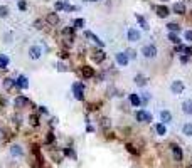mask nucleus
<instances>
[{
    "instance_id": "nucleus-29",
    "label": "nucleus",
    "mask_w": 192,
    "mask_h": 168,
    "mask_svg": "<svg viewBox=\"0 0 192 168\" xmlns=\"http://www.w3.org/2000/svg\"><path fill=\"white\" fill-rule=\"evenodd\" d=\"M167 29H169L170 32H177V30H179V25H177V24H172V22H170V24H167Z\"/></svg>"
},
{
    "instance_id": "nucleus-4",
    "label": "nucleus",
    "mask_w": 192,
    "mask_h": 168,
    "mask_svg": "<svg viewBox=\"0 0 192 168\" xmlns=\"http://www.w3.org/2000/svg\"><path fill=\"white\" fill-rule=\"evenodd\" d=\"M137 119L140 121V123H150L152 116H150V113H147V111H138L137 113Z\"/></svg>"
},
{
    "instance_id": "nucleus-2",
    "label": "nucleus",
    "mask_w": 192,
    "mask_h": 168,
    "mask_svg": "<svg viewBox=\"0 0 192 168\" xmlns=\"http://www.w3.org/2000/svg\"><path fill=\"white\" fill-rule=\"evenodd\" d=\"M73 92H74V98L79 99V101H83L84 94H83V84L81 83H74L73 84Z\"/></svg>"
},
{
    "instance_id": "nucleus-45",
    "label": "nucleus",
    "mask_w": 192,
    "mask_h": 168,
    "mask_svg": "<svg viewBox=\"0 0 192 168\" xmlns=\"http://www.w3.org/2000/svg\"><path fill=\"white\" fill-rule=\"evenodd\" d=\"M86 2H96V0H86Z\"/></svg>"
},
{
    "instance_id": "nucleus-36",
    "label": "nucleus",
    "mask_w": 192,
    "mask_h": 168,
    "mask_svg": "<svg viewBox=\"0 0 192 168\" xmlns=\"http://www.w3.org/2000/svg\"><path fill=\"white\" fill-rule=\"evenodd\" d=\"M56 10H62L64 9V7H66V3H64V2H56Z\"/></svg>"
},
{
    "instance_id": "nucleus-13",
    "label": "nucleus",
    "mask_w": 192,
    "mask_h": 168,
    "mask_svg": "<svg viewBox=\"0 0 192 168\" xmlns=\"http://www.w3.org/2000/svg\"><path fill=\"white\" fill-rule=\"evenodd\" d=\"M128 39H130L131 42L140 41V32H138V30H135V29H130V30H128Z\"/></svg>"
},
{
    "instance_id": "nucleus-39",
    "label": "nucleus",
    "mask_w": 192,
    "mask_h": 168,
    "mask_svg": "<svg viewBox=\"0 0 192 168\" xmlns=\"http://www.w3.org/2000/svg\"><path fill=\"white\" fill-rule=\"evenodd\" d=\"M126 150H128V151H130V153H133V155H137V150H135V148H133V146H131V145H126Z\"/></svg>"
},
{
    "instance_id": "nucleus-22",
    "label": "nucleus",
    "mask_w": 192,
    "mask_h": 168,
    "mask_svg": "<svg viewBox=\"0 0 192 168\" xmlns=\"http://www.w3.org/2000/svg\"><path fill=\"white\" fill-rule=\"evenodd\" d=\"M137 19H138V22H140V25H142L143 30H148V29H150V27H148V24H147V20H145L142 15H137Z\"/></svg>"
},
{
    "instance_id": "nucleus-9",
    "label": "nucleus",
    "mask_w": 192,
    "mask_h": 168,
    "mask_svg": "<svg viewBox=\"0 0 192 168\" xmlns=\"http://www.w3.org/2000/svg\"><path fill=\"white\" fill-rule=\"evenodd\" d=\"M84 35H86L88 39H91V41H93V42H96V44H98L99 47H103V45H105V42H103V41H101V39H99V37H96V35L93 34V32L86 30V32H84Z\"/></svg>"
},
{
    "instance_id": "nucleus-42",
    "label": "nucleus",
    "mask_w": 192,
    "mask_h": 168,
    "mask_svg": "<svg viewBox=\"0 0 192 168\" xmlns=\"http://www.w3.org/2000/svg\"><path fill=\"white\" fill-rule=\"evenodd\" d=\"M58 69H59V71H66V66H64V64H59Z\"/></svg>"
},
{
    "instance_id": "nucleus-24",
    "label": "nucleus",
    "mask_w": 192,
    "mask_h": 168,
    "mask_svg": "<svg viewBox=\"0 0 192 168\" xmlns=\"http://www.w3.org/2000/svg\"><path fill=\"white\" fill-rule=\"evenodd\" d=\"M130 103L133 106H140V98L137 94H130Z\"/></svg>"
},
{
    "instance_id": "nucleus-15",
    "label": "nucleus",
    "mask_w": 192,
    "mask_h": 168,
    "mask_svg": "<svg viewBox=\"0 0 192 168\" xmlns=\"http://www.w3.org/2000/svg\"><path fill=\"white\" fill-rule=\"evenodd\" d=\"M29 56L32 59H39L41 57V47H37V45H34V47L29 49Z\"/></svg>"
},
{
    "instance_id": "nucleus-17",
    "label": "nucleus",
    "mask_w": 192,
    "mask_h": 168,
    "mask_svg": "<svg viewBox=\"0 0 192 168\" xmlns=\"http://www.w3.org/2000/svg\"><path fill=\"white\" fill-rule=\"evenodd\" d=\"M182 111L186 113V114H192V101H190V99L184 101V104H182Z\"/></svg>"
},
{
    "instance_id": "nucleus-32",
    "label": "nucleus",
    "mask_w": 192,
    "mask_h": 168,
    "mask_svg": "<svg viewBox=\"0 0 192 168\" xmlns=\"http://www.w3.org/2000/svg\"><path fill=\"white\" fill-rule=\"evenodd\" d=\"M64 153H66L67 156H71V158H76V153H74L71 148H66V150H64Z\"/></svg>"
},
{
    "instance_id": "nucleus-14",
    "label": "nucleus",
    "mask_w": 192,
    "mask_h": 168,
    "mask_svg": "<svg viewBox=\"0 0 192 168\" xmlns=\"http://www.w3.org/2000/svg\"><path fill=\"white\" fill-rule=\"evenodd\" d=\"M157 14H158V17H162V19H165V17H167V15H169V14H170V10L167 9L165 5H158V7H157Z\"/></svg>"
},
{
    "instance_id": "nucleus-7",
    "label": "nucleus",
    "mask_w": 192,
    "mask_h": 168,
    "mask_svg": "<svg viewBox=\"0 0 192 168\" xmlns=\"http://www.w3.org/2000/svg\"><path fill=\"white\" fill-rule=\"evenodd\" d=\"M172 10L175 14H179V15H182V14H186V3H182V2H175L172 5Z\"/></svg>"
},
{
    "instance_id": "nucleus-21",
    "label": "nucleus",
    "mask_w": 192,
    "mask_h": 168,
    "mask_svg": "<svg viewBox=\"0 0 192 168\" xmlns=\"http://www.w3.org/2000/svg\"><path fill=\"white\" fill-rule=\"evenodd\" d=\"M135 83H137V86H145L147 84V77L138 74V76H135Z\"/></svg>"
},
{
    "instance_id": "nucleus-20",
    "label": "nucleus",
    "mask_w": 192,
    "mask_h": 168,
    "mask_svg": "<svg viewBox=\"0 0 192 168\" xmlns=\"http://www.w3.org/2000/svg\"><path fill=\"white\" fill-rule=\"evenodd\" d=\"M81 74H83L84 77H93L94 76V71L91 69V67H88V66H84L83 69H81Z\"/></svg>"
},
{
    "instance_id": "nucleus-27",
    "label": "nucleus",
    "mask_w": 192,
    "mask_h": 168,
    "mask_svg": "<svg viewBox=\"0 0 192 168\" xmlns=\"http://www.w3.org/2000/svg\"><path fill=\"white\" fill-rule=\"evenodd\" d=\"M29 123L32 124V126H37V124H39V118L35 116V114H30V116H29Z\"/></svg>"
},
{
    "instance_id": "nucleus-1",
    "label": "nucleus",
    "mask_w": 192,
    "mask_h": 168,
    "mask_svg": "<svg viewBox=\"0 0 192 168\" xmlns=\"http://www.w3.org/2000/svg\"><path fill=\"white\" fill-rule=\"evenodd\" d=\"M142 52H143L145 57L152 59V57L157 56V47H155V45H143V47H142Z\"/></svg>"
},
{
    "instance_id": "nucleus-31",
    "label": "nucleus",
    "mask_w": 192,
    "mask_h": 168,
    "mask_svg": "<svg viewBox=\"0 0 192 168\" xmlns=\"http://www.w3.org/2000/svg\"><path fill=\"white\" fill-rule=\"evenodd\" d=\"M169 41H172L174 42V44H179V37H177V35L175 34H172V32H170V34H169Z\"/></svg>"
},
{
    "instance_id": "nucleus-26",
    "label": "nucleus",
    "mask_w": 192,
    "mask_h": 168,
    "mask_svg": "<svg viewBox=\"0 0 192 168\" xmlns=\"http://www.w3.org/2000/svg\"><path fill=\"white\" fill-rule=\"evenodd\" d=\"M14 84H15V83H14V81L10 79V77H7V79H3V88H5V89H10V88H12Z\"/></svg>"
},
{
    "instance_id": "nucleus-40",
    "label": "nucleus",
    "mask_w": 192,
    "mask_h": 168,
    "mask_svg": "<svg viewBox=\"0 0 192 168\" xmlns=\"http://www.w3.org/2000/svg\"><path fill=\"white\" fill-rule=\"evenodd\" d=\"M126 56H128V57H131V59H135V57H137V52H135V51H128V52H126Z\"/></svg>"
},
{
    "instance_id": "nucleus-28",
    "label": "nucleus",
    "mask_w": 192,
    "mask_h": 168,
    "mask_svg": "<svg viewBox=\"0 0 192 168\" xmlns=\"http://www.w3.org/2000/svg\"><path fill=\"white\" fill-rule=\"evenodd\" d=\"M73 25H74V29H81V27L84 25V20H83V19H76Z\"/></svg>"
},
{
    "instance_id": "nucleus-6",
    "label": "nucleus",
    "mask_w": 192,
    "mask_h": 168,
    "mask_svg": "<svg viewBox=\"0 0 192 168\" xmlns=\"http://www.w3.org/2000/svg\"><path fill=\"white\" fill-rule=\"evenodd\" d=\"M46 22H47L49 25H58V24H59V15H58L56 12L47 14V17H46Z\"/></svg>"
},
{
    "instance_id": "nucleus-38",
    "label": "nucleus",
    "mask_w": 192,
    "mask_h": 168,
    "mask_svg": "<svg viewBox=\"0 0 192 168\" xmlns=\"http://www.w3.org/2000/svg\"><path fill=\"white\" fill-rule=\"evenodd\" d=\"M73 30H74V27H73V29L67 27V29H64V30H62V34H64V35H69V34H73Z\"/></svg>"
},
{
    "instance_id": "nucleus-8",
    "label": "nucleus",
    "mask_w": 192,
    "mask_h": 168,
    "mask_svg": "<svg viewBox=\"0 0 192 168\" xmlns=\"http://www.w3.org/2000/svg\"><path fill=\"white\" fill-rule=\"evenodd\" d=\"M30 166L32 168H39V153H37V150H32V153H30Z\"/></svg>"
},
{
    "instance_id": "nucleus-12",
    "label": "nucleus",
    "mask_w": 192,
    "mask_h": 168,
    "mask_svg": "<svg viewBox=\"0 0 192 168\" xmlns=\"http://www.w3.org/2000/svg\"><path fill=\"white\" fill-rule=\"evenodd\" d=\"M170 148H172V151H174V156H175V160H177V162H182V150H180V146H177V145H172Z\"/></svg>"
},
{
    "instance_id": "nucleus-35",
    "label": "nucleus",
    "mask_w": 192,
    "mask_h": 168,
    "mask_svg": "<svg viewBox=\"0 0 192 168\" xmlns=\"http://www.w3.org/2000/svg\"><path fill=\"white\" fill-rule=\"evenodd\" d=\"M101 126L103 128H110V119H108V118H103V119H101Z\"/></svg>"
},
{
    "instance_id": "nucleus-30",
    "label": "nucleus",
    "mask_w": 192,
    "mask_h": 168,
    "mask_svg": "<svg viewBox=\"0 0 192 168\" xmlns=\"http://www.w3.org/2000/svg\"><path fill=\"white\" fill-rule=\"evenodd\" d=\"M155 130H157V133H158V135H165V126H163V123L157 124V128H155Z\"/></svg>"
},
{
    "instance_id": "nucleus-44",
    "label": "nucleus",
    "mask_w": 192,
    "mask_h": 168,
    "mask_svg": "<svg viewBox=\"0 0 192 168\" xmlns=\"http://www.w3.org/2000/svg\"><path fill=\"white\" fill-rule=\"evenodd\" d=\"M3 135H5V131H3V130H0V140H3V138H5Z\"/></svg>"
},
{
    "instance_id": "nucleus-19",
    "label": "nucleus",
    "mask_w": 192,
    "mask_h": 168,
    "mask_svg": "<svg viewBox=\"0 0 192 168\" xmlns=\"http://www.w3.org/2000/svg\"><path fill=\"white\" fill-rule=\"evenodd\" d=\"M160 119H162V123H170L172 121V114L169 111H162L160 113Z\"/></svg>"
},
{
    "instance_id": "nucleus-16",
    "label": "nucleus",
    "mask_w": 192,
    "mask_h": 168,
    "mask_svg": "<svg viewBox=\"0 0 192 168\" xmlns=\"http://www.w3.org/2000/svg\"><path fill=\"white\" fill-rule=\"evenodd\" d=\"M15 84L19 86V88H22V89L29 88V83H27V77L26 76H19V79L15 81Z\"/></svg>"
},
{
    "instance_id": "nucleus-5",
    "label": "nucleus",
    "mask_w": 192,
    "mask_h": 168,
    "mask_svg": "<svg viewBox=\"0 0 192 168\" xmlns=\"http://www.w3.org/2000/svg\"><path fill=\"white\" fill-rule=\"evenodd\" d=\"M170 89H172L174 94H180V92L184 91V83L182 81H174L172 86H170Z\"/></svg>"
},
{
    "instance_id": "nucleus-37",
    "label": "nucleus",
    "mask_w": 192,
    "mask_h": 168,
    "mask_svg": "<svg viewBox=\"0 0 192 168\" xmlns=\"http://www.w3.org/2000/svg\"><path fill=\"white\" fill-rule=\"evenodd\" d=\"M26 7H27L26 5V0H19V9L20 10H26Z\"/></svg>"
},
{
    "instance_id": "nucleus-34",
    "label": "nucleus",
    "mask_w": 192,
    "mask_h": 168,
    "mask_svg": "<svg viewBox=\"0 0 192 168\" xmlns=\"http://www.w3.org/2000/svg\"><path fill=\"white\" fill-rule=\"evenodd\" d=\"M52 141H54V135H52V133H49L47 136H46V143H47V145H51Z\"/></svg>"
},
{
    "instance_id": "nucleus-43",
    "label": "nucleus",
    "mask_w": 192,
    "mask_h": 168,
    "mask_svg": "<svg viewBox=\"0 0 192 168\" xmlns=\"http://www.w3.org/2000/svg\"><path fill=\"white\" fill-rule=\"evenodd\" d=\"M34 25H35V27H37V29H41V25H42V22H41V20H37V22H35V24H34Z\"/></svg>"
},
{
    "instance_id": "nucleus-10",
    "label": "nucleus",
    "mask_w": 192,
    "mask_h": 168,
    "mask_svg": "<svg viewBox=\"0 0 192 168\" xmlns=\"http://www.w3.org/2000/svg\"><path fill=\"white\" fill-rule=\"evenodd\" d=\"M91 59H93L94 62H101V61H105V52H103L101 49H98V51H94L93 54H91Z\"/></svg>"
},
{
    "instance_id": "nucleus-23",
    "label": "nucleus",
    "mask_w": 192,
    "mask_h": 168,
    "mask_svg": "<svg viewBox=\"0 0 192 168\" xmlns=\"http://www.w3.org/2000/svg\"><path fill=\"white\" fill-rule=\"evenodd\" d=\"M182 131H184V135H187V136H192V124H190V123L184 124Z\"/></svg>"
},
{
    "instance_id": "nucleus-3",
    "label": "nucleus",
    "mask_w": 192,
    "mask_h": 168,
    "mask_svg": "<svg viewBox=\"0 0 192 168\" xmlns=\"http://www.w3.org/2000/svg\"><path fill=\"white\" fill-rule=\"evenodd\" d=\"M14 104H15V108H26V106L30 104V101L26 98V96H19V98H15Z\"/></svg>"
},
{
    "instance_id": "nucleus-18",
    "label": "nucleus",
    "mask_w": 192,
    "mask_h": 168,
    "mask_svg": "<svg viewBox=\"0 0 192 168\" xmlns=\"http://www.w3.org/2000/svg\"><path fill=\"white\" fill-rule=\"evenodd\" d=\"M10 153H12L14 156H20L24 153V150H22V146H19V145H14L12 148H10Z\"/></svg>"
},
{
    "instance_id": "nucleus-11",
    "label": "nucleus",
    "mask_w": 192,
    "mask_h": 168,
    "mask_svg": "<svg viewBox=\"0 0 192 168\" xmlns=\"http://www.w3.org/2000/svg\"><path fill=\"white\" fill-rule=\"evenodd\" d=\"M116 62H118L120 66H126V64H128L126 52H118V54H116Z\"/></svg>"
},
{
    "instance_id": "nucleus-41",
    "label": "nucleus",
    "mask_w": 192,
    "mask_h": 168,
    "mask_svg": "<svg viewBox=\"0 0 192 168\" xmlns=\"http://www.w3.org/2000/svg\"><path fill=\"white\" fill-rule=\"evenodd\" d=\"M186 39L187 41H192V30H186Z\"/></svg>"
},
{
    "instance_id": "nucleus-25",
    "label": "nucleus",
    "mask_w": 192,
    "mask_h": 168,
    "mask_svg": "<svg viewBox=\"0 0 192 168\" xmlns=\"http://www.w3.org/2000/svg\"><path fill=\"white\" fill-rule=\"evenodd\" d=\"M9 64V57L7 56H0V69H5Z\"/></svg>"
},
{
    "instance_id": "nucleus-33",
    "label": "nucleus",
    "mask_w": 192,
    "mask_h": 168,
    "mask_svg": "<svg viewBox=\"0 0 192 168\" xmlns=\"http://www.w3.org/2000/svg\"><path fill=\"white\" fill-rule=\"evenodd\" d=\"M7 14H9V9L7 7H0V17H7Z\"/></svg>"
}]
</instances>
